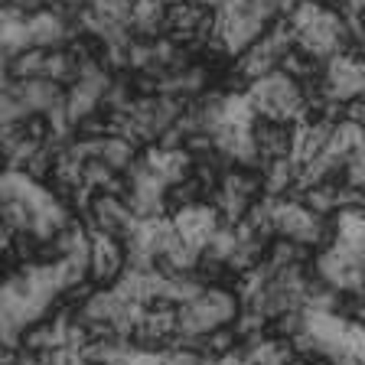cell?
I'll return each mask as SVG.
<instances>
[{
	"label": "cell",
	"mask_w": 365,
	"mask_h": 365,
	"mask_svg": "<svg viewBox=\"0 0 365 365\" xmlns=\"http://www.w3.org/2000/svg\"><path fill=\"white\" fill-rule=\"evenodd\" d=\"M128 245L121 238L105 235V232H91V271L88 277L98 287H114L118 277L128 271Z\"/></svg>",
	"instance_id": "obj_1"
},
{
	"label": "cell",
	"mask_w": 365,
	"mask_h": 365,
	"mask_svg": "<svg viewBox=\"0 0 365 365\" xmlns=\"http://www.w3.org/2000/svg\"><path fill=\"white\" fill-rule=\"evenodd\" d=\"M88 365H111V362H88Z\"/></svg>",
	"instance_id": "obj_8"
},
{
	"label": "cell",
	"mask_w": 365,
	"mask_h": 365,
	"mask_svg": "<svg viewBox=\"0 0 365 365\" xmlns=\"http://www.w3.org/2000/svg\"><path fill=\"white\" fill-rule=\"evenodd\" d=\"M251 134H255V144L264 163L281 157H294L297 147V121H274V118H255L251 124Z\"/></svg>",
	"instance_id": "obj_2"
},
{
	"label": "cell",
	"mask_w": 365,
	"mask_h": 365,
	"mask_svg": "<svg viewBox=\"0 0 365 365\" xmlns=\"http://www.w3.org/2000/svg\"><path fill=\"white\" fill-rule=\"evenodd\" d=\"M101 160H105V163H111L118 173H128L137 160H140V147H137L130 137H124V134H111V137H105Z\"/></svg>",
	"instance_id": "obj_5"
},
{
	"label": "cell",
	"mask_w": 365,
	"mask_h": 365,
	"mask_svg": "<svg viewBox=\"0 0 365 365\" xmlns=\"http://www.w3.org/2000/svg\"><path fill=\"white\" fill-rule=\"evenodd\" d=\"M170 219H173L176 232H180L196 251L209 248L215 228L222 225V215L212 202H196V205H190V209H180V212L170 215Z\"/></svg>",
	"instance_id": "obj_3"
},
{
	"label": "cell",
	"mask_w": 365,
	"mask_h": 365,
	"mask_svg": "<svg viewBox=\"0 0 365 365\" xmlns=\"http://www.w3.org/2000/svg\"><path fill=\"white\" fill-rule=\"evenodd\" d=\"M346 180L356 182V186H365V147L356 157H349V163H346Z\"/></svg>",
	"instance_id": "obj_7"
},
{
	"label": "cell",
	"mask_w": 365,
	"mask_h": 365,
	"mask_svg": "<svg viewBox=\"0 0 365 365\" xmlns=\"http://www.w3.org/2000/svg\"><path fill=\"white\" fill-rule=\"evenodd\" d=\"M46 56H49L46 46H26L14 56H4V78L26 82V78L46 76Z\"/></svg>",
	"instance_id": "obj_4"
},
{
	"label": "cell",
	"mask_w": 365,
	"mask_h": 365,
	"mask_svg": "<svg viewBox=\"0 0 365 365\" xmlns=\"http://www.w3.org/2000/svg\"><path fill=\"white\" fill-rule=\"evenodd\" d=\"M359 319H362V323H365V310H362V317H359Z\"/></svg>",
	"instance_id": "obj_9"
},
{
	"label": "cell",
	"mask_w": 365,
	"mask_h": 365,
	"mask_svg": "<svg viewBox=\"0 0 365 365\" xmlns=\"http://www.w3.org/2000/svg\"><path fill=\"white\" fill-rule=\"evenodd\" d=\"M0 219H4V225H10L14 232H20V228H33V222H36V209H33L23 196H4V202H0Z\"/></svg>",
	"instance_id": "obj_6"
}]
</instances>
